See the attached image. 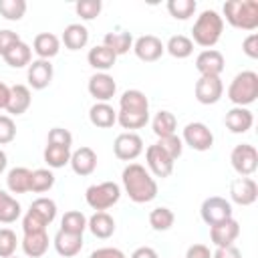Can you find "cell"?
I'll list each match as a JSON object with an SVG mask.
<instances>
[{"label":"cell","instance_id":"ee69618b","mask_svg":"<svg viewBox=\"0 0 258 258\" xmlns=\"http://www.w3.org/2000/svg\"><path fill=\"white\" fill-rule=\"evenodd\" d=\"M157 145L175 161L177 157H181V151H183V141H181V137H177L175 133L173 135H167V137H161V139H157Z\"/></svg>","mask_w":258,"mask_h":258},{"label":"cell","instance_id":"ffe728a7","mask_svg":"<svg viewBox=\"0 0 258 258\" xmlns=\"http://www.w3.org/2000/svg\"><path fill=\"white\" fill-rule=\"evenodd\" d=\"M32 103V93H30V87L26 85H12L10 87V97H8V105H6V111L12 115H22L28 111Z\"/></svg>","mask_w":258,"mask_h":258},{"label":"cell","instance_id":"7dc6e473","mask_svg":"<svg viewBox=\"0 0 258 258\" xmlns=\"http://www.w3.org/2000/svg\"><path fill=\"white\" fill-rule=\"evenodd\" d=\"M22 230L24 234H34V232H46V224L34 216L32 212H26V216L22 218Z\"/></svg>","mask_w":258,"mask_h":258},{"label":"cell","instance_id":"ab89813d","mask_svg":"<svg viewBox=\"0 0 258 258\" xmlns=\"http://www.w3.org/2000/svg\"><path fill=\"white\" fill-rule=\"evenodd\" d=\"M196 8H198L196 0H169L167 2V12L175 20H187L189 16H194Z\"/></svg>","mask_w":258,"mask_h":258},{"label":"cell","instance_id":"8992f818","mask_svg":"<svg viewBox=\"0 0 258 258\" xmlns=\"http://www.w3.org/2000/svg\"><path fill=\"white\" fill-rule=\"evenodd\" d=\"M119 198H121V187L115 181L95 183V185H89L85 191V200L89 208H93L95 212H105L113 208L119 202Z\"/></svg>","mask_w":258,"mask_h":258},{"label":"cell","instance_id":"db71d44e","mask_svg":"<svg viewBox=\"0 0 258 258\" xmlns=\"http://www.w3.org/2000/svg\"><path fill=\"white\" fill-rule=\"evenodd\" d=\"M129 258H159V254L151 246H139L133 250V254Z\"/></svg>","mask_w":258,"mask_h":258},{"label":"cell","instance_id":"6f0895ef","mask_svg":"<svg viewBox=\"0 0 258 258\" xmlns=\"http://www.w3.org/2000/svg\"><path fill=\"white\" fill-rule=\"evenodd\" d=\"M10 258H18V256H10Z\"/></svg>","mask_w":258,"mask_h":258},{"label":"cell","instance_id":"5bb4252c","mask_svg":"<svg viewBox=\"0 0 258 258\" xmlns=\"http://www.w3.org/2000/svg\"><path fill=\"white\" fill-rule=\"evenodd\" d=\"M133 52L143 62H155L165 52V44L155 34H143L133 42Z\"/></svg>","mask_w":258,"mask_h":258},{"label":"cell","instance_id":"d6986e66","mask_svg":"<svg viewBox=\"0 0 258 258\" xmlns=\"http://www.w3.org/2000/svg\"><path fill=\"white\" fill-rule=\"evenodd\" d=\"M69 163H71V167L77 175H81V177L91 175L97 169V153L91 147H79L71 153Z\"/></svg>","mask_w":258,"mask_h":258},{"label":"cell","instance_id":"83f0119b","mask_svg":"<svg viewBox=\"0 0 258 258\" xmlns=\"http://www.w3.org/2000/svg\"><path fill=\"white\" fill-rule=\"evenodd\" d=\"M22 250L28 258H40L48 250V234L46 232H34L22 236Z\"/></svg>","mask_w":258,"mask_h":258},{"label":"cell","instance_id":"681fc988","mask_svg":"<svg viewBox=\"0 0 258 258\" xmlns=\"http://www.w3.org/2000/svg\"><path fill=\"white\" fill-rule=\"evenodd\" d=\"M242 50H244L246 56H250V58H258V34H256V32H250V34L244 38V42H242Z\"/></svg>","mask_w":258,"mask_h":258},{"label":"cell","instance_id":"c3c4849f","mask_svg":"<svg viewBox=\"0 0 258 258\" xmlns=\"http://www.w3.org/2000/svg\"><path fill=\"white\" fill-rule=\"evenodd\" d=\"M20 42V36L14 32V30H8V28H2L0 30V56H4L14 44Z\"/></svg>","mask_w":258,"mask_h":258},{"label":"cell","instance_id":"277c9868","mask_svg":"<svg viewBox=\"0 0 258 258\" xmlns=\"http://www.w3.org/2000/svg\"><path fill=\"white\" fill-rule=\"evenodd\" d=\"M222 10L230 26L248 32L258 28V0H228Z\"/></svg>","mask_w":258,"mask_h":258},{"label":"cell","instance_id":"e0dca14e","mask_svg":"<svg viewBox=\"0 0 258 258\" xmlns=\"http://www.w3.org/2000/svg\"><path fill=\"white\" fill-rule=\"evenodd\" d=\"M238 236H240V224L234 218L210 226V240H212V244L216 248L234 246V242H236Z\"/></svg>","mask_w":258,"mask_h":258},{"label":"cell","instance_id":"b9f144b4","mask_svg":"<svg viewBox=\"0 0 258 258\" xmlns=\"http://www.w3.org/2000/svg\"><path fill=\"white\" fill-rule=\"evenodd\" d=\"M75 10L83 20H95L103 10V2L101 0H79L75 4Z\"/></svg>","mask_w":258,"mask_h":258},{"label":"cell","instance_id":"74e56055","mask_svg":"<svg viewBox=\"0 0 258 258\" xmlns=\"http://www.w3.org/2000/svg\"><path fill=\"white\" fill-rule=\"evenodd\" d=\"M173 222H175V214L165 206H159L149 214V226L155 232H167L173 226Z\"/></svg>","mask_w":258,"mask_h":258},{"label":"cell","instance_id":"4dcf8cb0","mask_svg":"<svg viewBox=\"0 0 258 258\" xmlns=\"http://www.w3.org/2000/svg\"><path fill=\"white\" fill-rule=\"evenodd\" d=\"M4 62L8 64V67H12V69H22V67H28L30 62H32V48L26 44V42H18V44H14L4 56Z\"/></svg>","mask_w":258,"mask_h":258},{"label":"cell","instance_id":"cb8c5ba5","mask_svg":"<svg viewBox=\"0 0 258 258\" xmlns=\"http://www.w3.org/2000/svg\"><path fill=\"white\" fill-rule=\"evenodd\" d=\"M54 250L62 256V258H73L77 256L81 250H83V236H77V234H67L62 230H58L54 234Z\"/></svg>","mask_w":258,"mask_h":258},{"label":"cell","instance_id":"8fae6325","mask_svg":"<svg viewBox=\"0 0 258 258\" xmlns=\"http://www.w3.org/2000/svg\"><path fill=\"white\" fill-rule=\"evenodd\" d=\"M194 95L202 105H216L224 95V83L220 77H200L196 81Z\"/></svg>","mask_w":258,"mask_h":258},{"label":"cell","instance_id":"6da1fadb","mask_svg":"<svg viewBox=\"0 0 258 258\" xmlns=\"http://www.w3.org/2000/svg\"><path fill=\"white\" fill-rule=\"evenodd\" d=\"M149 121V99L139 89H129L119 97V111H117V123L127 129H141Z\"/></svg>","mask_w":258,"mask_h":258},{"label":"cell","instance_id":"484cf974","mask_svg":"<svg viewBox=\"0 0 258 258\" xmlns=\"http://www.w3.org/2000/svg\"><path fill=\"white\" fill-rule=\"evenodd\" d=\"M87 60H89V64H91L97 73H107L109 69H113V64H115V60H117V54H115L111 48H107L105 44H99V46H93V48L89 50Z\"/></svg>","mask_w":258,"mask_h":258},{"label":"cell","instance_id":"ba28073f","mask_svg":"<svg viewBox=\"0 0 258 258\" xmlns=\"http://www.w3.org/2000/svg\"><path fill=\"white\" fill-rule=\"evenodd\" d=\"M181 141L185 145H189L194 151H210L214 147V133L210 131V127L206 123L194 121L183 127Z\"/></svg>","mask_w":258,"mask_h":258},{"label":"cell","instance_id":"4fadbf2b","mask_svg":"<svg viewBox=\"0 0 258 258\" xmlns=\"http://www.w3.org/2000/svg\"><path fill=\"white\" fill-rule=\"evenodd\" d=\"M87 89L97 103H109L117 93V83L109 73H95L89 79Z\"/></svg>","mask_w":258,"mask_h":258},{"label":"cell","instance_id":"4316f807","mask_svg":"<svg viewBox=\"0 0 258 258\" xmlns=\"http://www.w3.org/2000/svg\"><path fill=\"white\" fill-rule=\"evenodd\" d=\"M89 121L99 129H109L117 123V111L109 103H95L89 109Z\"/></svg>","mask_w":258,"mask_h":258},{"label":"cell","instance_id":"11a10c76","mask_svg":"<svg viewBox=\"0 0 258 258\" xmlns=\"http://www.w3.org/2000/svg\"><path fill=\"white\" fill-rule=\"evenodd\" d=\"M8 97H10V87L4 85V83L0 81V109H6V105H8Z\"/></svg>","mask_w":258,"mask_h":258},{"label":"cell","instance_id":"d6a6232c","mask_svg":"<svg viewBox=\"0 0 258 258\" xmlns=\"http://www.w3.org/2000/svg\"><path fill=\"white\" fill-rule=\"evenodd\" d=\"M22 208L16 198H12L8 191L0 189V224H12L20 218Z\"/></svg>","mask_w":258,"mask_h":258},{"label":"cell","instance_id":"f35d334b","mask_svg":"<svg viewBox=\"0 0 258 258\" xmlns=\"http://www.w3.org/2000/svg\"><path fill=\"white\" fill-rule=\"evenodd\" d=\"M52 185H54V173H52L48 167H40V169H34V171H32V177H30V191H34V194H44V191H48Z\"/></svg>","mask_w":258,"mask_h":258},{"label":"cell","instance_id":"9f6ffc18","mask_svg":"<svg viewBox=\"0 0 258 258\" xmlns=\"http://www.w3.org/2000/svg\"><path fill=\"white\" fill-rule=\"evenodd\" d=\"M6 165H8V157H6V153L0 149V175L4 173V169H6Z\"/></svg>","mask_w":258,"mask_h":258},{"label":"cell","instance_id":"836d02e7","mask_svg":"<svg viewBox=\"0 0 258 258\" xmlns=\"http://www.w3.org/2000/svg\"><path fill=\"white\" fill-rule=\"evenodd\" d=\"M60 230L67 234H77L83 236V232L87 230V216L79 210H69L62 214L60 218Z\"/></svg>","mask_w":258,"mask_h":258},{"label":"cell","instance_id":"7bdbcfd3","mask_svg":"<svg viewBox=\"0 0 258 258\" xmlns=\"http://www.w3.org/2000/svg\"><path fill=\"white\" fill-rule=\"evenodd\" d=\"M18 246V238L14 234V230L10 228H0V258H10L14 256Z\"/></svg>","mask_w":258,"mask_h":258},{"label":"cell","instance_id":"7a4b0ae2","mask_svg":"<svg viewBox=\"0 0 258 258\" xmlns=\"http://www.w3.org/2000/svg\"><path fill=\"white\" fill-rule=\"evenodd\" d=\"M121 181H123L125 194L135 204H147L157 198V181L141 163L125 165L121 173Z\"/></svg>","mask_w":258,"mask_h":258},{"label":"cell","instance_id":"7402d4cb","mask_svg":"<svg viewBox=\"0 0 258 258\" xmlns=\"http://www.w3.org/2000/svg\"><path fill=\"white\" fill-rule=\"evenodd\" d=\"M32 50L36 52L38 58L50 60L60 50V38L56 34H52V32H40L32 40Z\"/></svg>","mask_w":258,"mask_h":258},{"label":"cell","instance_id":"30bf717a","mask_svg":"<svg viewBox=\"0 0 258 258\" xmlns=\"http://www.w3.org/2000/svg\"><path fill=\"white\" fill-rule=\"evenodd\" d=\"M200 214H202V220L208 226H214V224H220V222L232 218V204L226 198L212 196V198H206L202 202Z\"/></svg>","mask_w":258,"mask_h":258},{"label":"cell","instance_id":"9a60e30c","mask_svg":"<svg viewBox=\"0 0 258 258\" xmlns=\"http://www.w3.org/2000/svg\"><path fill=\"white\" fill-rule=\"evenodd\" d=\"M224 54L216 48H206L196 56V69L200 77H220L224 71Z\"/></svg>","mask_w":258,"mask_h":258},{"label":"cell","instance_id":"bcb514c9","mask_svg":"<svg viewBox=\"0 0 258 258\" xmlns=\"http://www.w3.org/2000/svg\"><path fill=\"white\" fill-rule=\"evenodd\" d=\"M16 137V123L10 115H0V145L12 143Z\"/></svg>","mask_w":258,"mask_h":258},{"label":"cell","instance_id":"52a82bcc","mask_svg":"<svg viewBox=\"0 0 258 258\" xmlns=\"http://www.w3.org/2000/svg\"><path fill=\"white\" fill-rule=\"evenodd\" d=\"M230 163L240 177H250L258 169V151L250 143H240L230 153Z\"/></svg>","mask_w":258,"mask_h":258},{"label":"cell","instance_id":"44dd1931","mask_svg":"<svg viewBox=\"0 0 258 258\" xmlns=\"http://www.w3.org/2000/svg\"><path fill=\"white\" fill-rule=\"evenodd\" d=\"M224 123L226 127L232 131V133H246L252 125H254V115L248 107H232L226 117H224Z\"/></svg>","mask_w":258,"mask_h":258},{"label":"cell","instance_id":"f907efd6","mask_svg":"<svg viewBox=\"0 0 258 258\" xmlns=\"http://www.w3.org/2000/svg\"><path fill=\"white\" fill-rule=\"evenodd\" d=\"M89 258H127V256L123 254V250H119L115 246H103V248L93 250Z\"/></svg>","mask_w":258,"mask_h":258},{"label":"cell","instance_id":"9c48e42d","mask_svg":"<svg viewBox=\"0 0 258 258\" xmlns=\"http://www.w3.org/2000/svg\"><path fill=\"white\" fill-rule=\"evenodd\" d=\"M113 153L121 161H133L143 153V139L135 131L119 133L113 141Z\"/></svg>","mask_w":258,"mask_h":258},{"label":"cell","instance_id":"f6af8a7d","mask_svg":"<svg viewBox=\"0 0 258 258\" xmlns=\"http://www.w3.org/2000/svg\"><path fill=\"white\" fill-rule=\"evenodd\" d=\"M46 145H58V147H69L73 145V135L69 129L62 127H52L46 135Z\"/></svg>","mask_w":258,"mask_h":258},{"label":"cell","instance_id":"816d5d0a","mask_svg":"<svg viewBox=\"0 0 258 258\" xmlns=\"http://www.w3.org/2000/svg\"><path fill=\"white\" fill-rule=\"evenodd\" d=\"M185 258H212V250L206 244H191L185 250Z\"/></svg>","mask_w":258,"mask_h":258},{"label":"cell","instance_id":"d590c367","mask_svg":"<svg viewBox=\"0 0 258 258\" xmlns=\"http://www.w3.org/2000/svg\"><path fill=\"white\" fill-rule=\"evenodd\" d=\"M42 157H44V163L48 165V169H58L71 161V149L58 147V145H46Z\"/></svg>","mask_w":258,"mask_h":258},{"label":"cell","instance_id":"d4e9b609","mask_svg":"<svg viewBox=\"0 0 258 258\" xmlns=\"http://www.w3.org/2000/svg\"><path fill=\"white\" fill-rule=\"evenodd\" d=\"M60 40H62V44H64L69 50H81V48H85L87 42H89V30H87L85 24L73 22V24L64 26Z\"/></svg>","mask_w":258,"mask_h":258},{"label":"cell","instance_id":"1f68e13d","mask_svg":"<svg viewBox=\"0 0 258 258\" xmlns=\"http://www.w3.org/2000/svg\"><path fill=\"white\" fill-rule=\"evenodd\" d=\"M151 129L157 135V139L167 137V135H173L175 129H177V119H175V115L171 111H165V109L163 111H157L155 117H153V121H151Z\"/></svg>","mask_w":258,"mask_h":258},{"label":"cell","instance_id":"f546056e","mask_svg":"<svg viewBox=\"0 0 258 258\" xmlns=\"http://www.w3.org/2000/svg\"><path fill=\"white\" fill-rule=\"evenodd\" d=\"M32 171L28 167H12L6 175V187L10 194H26L30 191Z\"/></svg>","mask_w":258,"mask_h":258},{"label":"cell","instance_id":"60d3db41","mask_svg":"<svg viewBox=\"0 0 258 258\" xmlns=\"http://www.w3.org/2000/svg\"><path fill=\"white\" fill-rule=\"evenodd\" d=\"M26 12V2L24 0H0V14L6 20H20Z\"/></svg>","mask_w":258,"mask_h":258},{"label":"cell","instance_id":"f1b7e54d","mask_svg":"<svg viewBox=\"0 0 258 258\" xmlns=\"http://www.w3.org/2000/svg\"><path fill=\"white\" fill-rule=\"evenodd\" d=\"M103 44L107 48H111L117 56L119 54H127L133 48V36L127 30H111L103 36Z\"/></svg>","mask_w":258,"mask_h":258},{"label":"cell","instance_id":"f5cc1de1","mask_svg":"<svg viewBox=\"0 0 258 258\" xmlns=\"http://www.w3.org/2000/svg\"><path fill=\"white\" fill-rule=\"evenodd\" d=\"M212 258H242V254L236 246H224L216 248V252H212Z\"/></svg>","mask_w":258,"mask_h":258},{"label":"cell","instance_id":"3957f363","mask_svg":"<svg viewBox=\"0 0 258 258\" xmlns=\"http://www.w3.org/2000/svg\"><path fill=\"white\" fill-rule=\"evenodd\" d=\"M222 32H224V18L216 10H204L194 22L191 42L204 48H212L222 38Z\"/></svg>","mask_w":258,"mask_h":258},{"label":"cell","instance_id":"5b68a950","mask_svg":"<svg viewBox=\"0 0 258 258\" xmlns=\"http://www.w3.org/2000/svg\"><path fill=\"white\" fill-rule=\"evenodd\" d=\"M228 99L230 103H234V107L252 105L258 99V75L254 71L238 73L228 87Z\"/></svg>","mask_w":258,"mask_h":258},{"label":"cell","instance_id":"2e32d148","mask_svg":"<svg viewBox=\"0 0 258 258\" xmlns=\"http://www.w3.org/2000/svg\"><path fill=\"white\" fill-rule=\"evenodd\" d=\"M230 198L238 206H252L258 200V183L252 177H236L230 183Z\"/></svg>","mask_w":258,"mask_h":258},{"label":"cell","instance_id":"8d00e7d4","mask_svg":"<svg viewBox=\"0 0 258 258\" xmlns=\"http://www.w3.org/2000/svg\"><path fill=\"white\" fill-rule=\"evenodd\" d=\"M28 212H32L34 216H38V218L48 226V224H52L54 218H56V204H54V200H50V198H36V200L30 204V210H28Z\"/></svg>","mask_w":258,"mask_h":258},{"label":"cell","instance_id":"603a6c76","mask_svg":"<svg viewBox=\"0 0 258 258\" xmlns=\"http://www.w3.org/2000/svg\"><path fill=\"white\" fill-rule=\"evenodd\" d=\"M87 228L95 238L107 240L115 234V220L107 212H95L91 218H87Z\"/></svg>","mask_w":258,"mask_h":258},{"label":"cell","instance_id":"7c38bea8","mask_svg":"<svg viewBox=\"0 0 258 258\" xmlns=\"http://www.w3.org/2000/svg\"><path fill=\"white\" fill-rule=\"evenodd\" d=\"M145 161H147V171L153 173L155 177H161V179L171 175L173 163H175L157 143H153L145 149Z\"/></svg>","mask_w":258,"mask_h":258},{"label":"cell","instance_id":"ac0fdd59","mask_svg":"<svg viewBox=\"0 0 258 258\" xmlns=\"http://www.w3.org/2000/svg\"><path fill=\"white\" fill-rule=\"evenodd\" d=\"M52 64L50 60H44V58H36L28 64V71H26V79H28V87L36 89V91H42L46 89L50 83H52Z\"/></svg>","mask_w":258,"mask_h":258},{"label":"cell","instance_id":"e575fe53","mask_svg":"<svg viewBox=\"0 0 258 258\" xmlns=\"http://www.w3.org/2000/svg\"><path fill=\"white\" fill-rule=\"evenodd\" d=\"M165 50H167L173 58H187V56H191V52H194V42H191V38L185 36V34H173V36L167 40Z\"/></svg>","mask_w":258,"mask_h":258}]
</instances>
